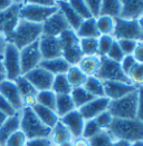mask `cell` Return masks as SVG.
<instances>
[{
	"label": "cell",
	"mask_w": 143,
	"mask_h": 146,
	"mask_svg": "<svg viewBox=\"0 0 143 146\" xmlns=\"http://www.w3.org/2000/svg\"><path fill=\"white\" fill-rule=\"evenodd\" d=\"M2 62H3L6 79L15 82L17 78L23 76L21 66H20V50L16 48L10 42L7 44L2 57Z\"/></svg>",
	"instance_id": "8"
},
{
	"label": "cell",
	"mask_w": 143,
	"mask_h": 146,
	"mask_svg": "<svg viewBox=\"0 0 143 146\" xmlns=\"http://www.w3.org/2000/svg\"><path fill=\"white\" fill-rule=\"evenodd\" d=\"M59 122L63 123L67 127V129L71 132L72 136H73V139L82 136L85 119L83 118V116L81 115V113L78 111V110H73L71 113H68L67 115L60 117Z\"/></svg>",
	"instance_id": "17"
},
{
	"label": "cell",
	"mask_w": 143,
	"mask_h": 146,
	"mask_svg": "<svg viewBox=\"0 0 143 146\" xmlns=\"http://www.w3.org/2000/svg\"><path fill=\"white\" fill-rule=\"evenodd\" d=\"M0 146H1V145H0Z\"/></svg>",
	"instance_id": "60"
},
{
	"label": "cell",
	"mask_w": 143,
	"mask_h": 146,
	"mask_svg": "<svg viewBox=\"0 0 143 146\" xmlns=\"http://www.w3.org/2000/svg\"><path fill=\"white\" fill-rule=\"evenodd\" d=\"M66 77H67L68 83L71 84L72 88L83 87L87 79V76L77 66H71V68L66 73Z\"/></svg>",
	"instance_id": "29"
},
{
	"label": "cell",
	"mask_w": 143,
	"mask_h": 146,
	"mask_svg": "<svg viewBox=\"0 0 143 146\" xmlns=\"http://www.w3.org/2000/svg\"><path fill=\"white\" fill-rule=\"evenodd\" d=\"M80 46L84 56H98V38H82L80 39Z\"/></svg>",
	"instance_id": "34"
},
{
	"label": "cell",
	"mask_w": 143,
	"mask_h": 146,
	"mask_svg": "<svg viewBox=\"0 0 143 146\" xmlns=\"http://www.w3.org/2000/svg\"><path fill=\"white\" fill-rule=\"evenodd\" d=\"M23 76H25L28 79V82L35 87L37 92L51 89L54 78H55V76L53 74H50L41 67H37Z\"/></svg>",
	"instance_id": "11"
},
{
	"label": "cell",
	"mask_w": 143,
	"mask_h": 146,
	"mask_svg": "<svg viewBox=\"0 0 143 146\" xmlns=\"http://www.w3.org/2000/svg\"><path fill=\"white\" fill-rule=\"evenodd\" d=\"M56 11H58V6L44 7V6L37 5L34 0L24 1V5L20 9V19L29 23H34V24L43 25Z\"/></svg>",
	"instance_id": "5"
},
{
	"label": "cell",
	"mask_w": 143,
	"mask_h": 146,
	"mask_svg": "<svg viewBox=\"0 0 143 146\" xmlns=\"http://www.w3.org/2000/svg\"><path fill=\"white\" fill-rule=\"evenodd\" d=\"M110 102L111 100L107 97L94 98L93 100H91L90 103L84 105L83 107H81L78 110V111L81 113V115L83 116V118L85 121L94 119L100 114H102L103 111L108 110Z\"/></svg>",
	"instance_id": "15"
},
{
	"label": "cell",
	"mask_w": 143,
	"mask_h": 146,
	"mask_svg": "<svg viewBox=\"0 0 143 146\" xmlns=\"http://www.w3.org/2000/svg\"><path fill=\"white\" fill-rule=\"evenodd\" d=\"M102 83L104 88V95L110 100H115L124 97L138 89L131 84L121 83V82H102Z\"/></svg>",
	"instance_id": "16"
},
{
	"label": "cell",
	"mask_w": 143,
	"mask_h": 146,
	"mask_svg": "<svg viewBox=\"0 0 143 146\" xmlns=\"http://www.w3.org/2000/svg\"><path fill=\"white\" fill-rule=\"evenodd\" d=\"M107 131L113 138L118 141H124L130 144L143 141V123L140 122L138 118H113Z\"/></svg>",
	"instance_id": "1"
},
{
	"label": "cell",
	"mask_w": 143,
	"mask_h": 146,
	"mask_svg": "<svg viewBox=\"0 0 143 146\" xmlns=\"http://www.w3.org/2000/svg\"><path fill=\"white\" fill-rule=\"evenodd\" d=\"M43 36V25L34 24L20 19L17 27L7 38V41L12 44L16 48L21 50L23 48L34 44Z\"/></svg>",
	"instance_id": "2"
},
{
	"label": "cell",
	"mask_w": 143,
	"mask_h": 146,
	"mask_svg": "<svg viewBox=\"0 0 143 146\" xmlns=\"http://www.w3.org/2000/svg\"><path fill=\"white\" fill-rule=\"evenodd\" d=\"M0 111L5 113L7 116H12L17 113L15 108L9 104V102L5 97H2L1 95H0Z\"/></svg>",
	"instance_id": "46"
},
{
	"label": "cell",
	"mask_w": 143,
	"mask_h": 146,
	"mask_svg": "<svg viewBox=\"0 0 143 146\" xmlns=\"http://www.w3.org/2000/svg\"><path fill=\"white\" fill-rule=\"evenodd\" d=\"M34 113L37 115V117L41 121L43 124H45L47 127L53 128L57 123L59 122V117L56 114V111L50 108H47L45 106H41L39 104H36L35 106L31 107Z\"/></svg>",
	"instance_id": "22"
},
{
	"label": "cell",
	"mask_w": 143,
	"mask_h": 146,
	"mask_svg": "<svg viewBox=\"0 0 143 146\" xmlns=\"http://www.w3.org/2000/svg\"><path fill=\"white\" fill-rule=\"evenodd\" d=\"M96 27L101 36H113L115 28V19L106 16H100L96 19Z\"/></svg>",
	"instance_id": "30"
},
{
	"label": "cell",
	"mask_w": 143,
	"mask_h": 146,
	"mask_svg": "<svg viewBox=\"0 0 143 146\" xmlns=\"http://www.w3.org/2000/svg\"><path fill=\"white\" fill-rule=\"evenodd\" d=\"M102 129L100 128V126L97 125V123L95 122V119H88L85 121L84 123V128H83V134L82 137L90 139L92 137H94L96 134H98Z\"/></svg>",
	"instance_id": "39"
},
{
	"label": "cell",
	"mask_w": 143,
	"mask_h": 146,
	"mask_svg": "<svg viewBox=\"0 0 143 146\" xmlns=\"http://www.w3.org/2000/svg\"><path fill=\"white\" fill-rule=\"evenodd\" d=\"M136 118L143 123V87L138 88V110Z\"/></svg>",
	"instance_id": "47"
},
{
	"label": "cell",
	"mask_w": 143,
	"mask_h": 146,
	"mask_svg": "<svg viewBox=\"0 0 143 146\" xmlns=\"http://www.w3.org/2000/svg\"><path fill=\"white\" fill-rule=\"evenodd\" d=\"M12 3H13L12 0H0V11H3L6 9H8Z\"/></svg>",
	"instance_id": "53"
},
{
	"label": "cell",
	"mask_w": 143,
	"mask_h": 146,
	"mask_svg": "<svg viewBox=\"0 0 143 146\" xmlns=\"http://www.w3.org/2000/svg\"><path fill=\"white\" fill-rule=\"evenodd\" d=\"M49 139H50L53 146H58L66 142L73 141V136H72L71 132L67 129V127L63 123L58 122L51 128Z\"/></svg>",
	"instance_id": "23"
},
{
	"label": "cell",
	"mask_w": 143,
	"mask_h": 146,
	"mask_svg": "<svg viewBox=\"0 0 143 146\" xmlns=\"http://www.w3.org/2000/svg\"><path fill=\"white\" fill-rule=\"evenodd\" d=\"M107 58H110L111 60L115 61V62H121L122 59L124 58V54L122 51V49L120 48V45L118 42V40H114L112 47L110 48L108 52L106 55Z\"/></svg>",
	"instance_id": "40"
},
{
	"label": "cell",
	"mask_w": 143,
	"mask_h": 146,
	"mask_svg": "<svg viewBox=\"0 0 143 146\" xmlns=\"http://www.w3.org/2000/svg\"><path fill=\"white\" fill-rule=\"evenodd\" d=\"M122 9V0H102L101 16L111 17L113 19L120 18Z\"/></svg>",
	"instance_id": "27"
},
{
	"label": "cell",
	"mask_w": 143,
	"mask_h": 146,
	"mask_svg": "<svg viewBox=\"0 0 143 146\" xmlns=\"http://www.w3.org/2000/svg\"><path fill=\"white\" fill-rule=\"evenodd\" d=\"M58 146H73V141H69V142H66L64 144H60Z\"/></svg>",
	"instance_id": "57"
},
{
	"label": "cell",
	"mask_w": 143,
	"mask_h": 146,
	"mask_svg": "<svg viewBox=\"0 0 143 146\" xmlns=\"http://www.w3.org/2000/svg\"><path fill=\"white\" fill-rule=\"evenodd\" d=\"M120 45V48L122 49L124 56H128V55H133V51L136 47L138 42L136 41H133V40H128V39H121L118 40Z\"/></svg>",
	"instance_id": "43"
},
{
	"label": "cell",
	"mask_w": 143,
	"mask_h": 146,
	"mask_svg": "<svg viewBox=\"0 0 143 146\" xmlns=\"http://www.w3.org/2000/svg\"><path fill=\"white\" fill-rule=\"evenodd\" d=\"M129 80L131 83V85L134 87L139 88V87H143V64L136 62L131 72L128 75Z\"/></svg>",
	"instance_id": "36"
},
{
	"label": "cell",
	"mask_w": 143,
	"mask_h": 146,
	"mask_svg": "<svg viewBox=\"0 0 143 146\" xmlns=\"http://www.w3.org/2000/svg\"><path fill=\"white\" fill-rule=\"evenodd\" d=\"M114 37L113 36H100L98 37V49H97V55L100 57L106 56L110 48L112 47L114 42Z\"/></svg>",
	"instance_id": "38"
},
{
	"label": "cell",
	"mask_w": 143,
	"mask_h": 146,
	"mask_svg": "<svg viewBox=\"0 0 143 146\" xmlns=\"http://www.w3.org/2000/svg\"><path fill=\"white\" fill-rule=\"evenodd\" d=\"M136 64V61L134 59L133 55H128V56H124V58L122 59V61L120 62L121 65V68L123 70V73L125 74L126 76L129 75V73L131 72V69L133 68V66Z\"/></svg>",
	"instance_id": "45"
},
{
	"label": "cell",
	"mask_w": 143,
	"mask_h": 146,
	"mask_svg": "<svg viewBox=\"0 0 143 146\" xmlns=\"http://www.w3.org/2000/svg\"><path fill=\"white\" fill-rule=\"evenodd\" d=\"M75 33L80 39H82V38H98L101 36L97 30V27H96L95 18H90V19L83 20L82 25Z\"/></svg>",
	"instance_id": "25"
},
{
	"label": "cell",
	"mask_w": 143,
	"mask_h": 146,
	"mask_svg": "<svg viewBox=\"0 0 143 146\" xmlns=\"http://www.w3.org/2000/svg\"><path fill=\"white\" fill-rule=\"evenodd\" d=\"M0 74H5V68H3V62L2 59L0 58Z\"/></svg>",
	"instance_id": "55"
},
{
	"label": "cell",
	"mask_w": 143,
	"mask_h": 146,
	"mask_svg": "<svg viewBox=\"0 0 143 146\" xmlns=\"http://www.w3.org/2000/svg\"><path fill=\"white\" fill-rule=\"evenodd\" d=\"M41 61H43V57L40 54L38 41H36L20 50V66H21L23 75L39 67Z\"/></svg>",
	"instance_id": "10"
},
{
	"label": "cell",
	"mask_w": 143,
	"mask_h": 146,
	"mask_svg": "<svg viewBox=\"0 0 143 146\" xmlns=\"http://www.w3.org/2000/svg\"><path fill=\"white\" fill-rule=\"evenodd\" d=\"M71 97L74 102V105L76 107V110H80L81 107H83L84 105H86L87 103H90L91 100L94 99V96H92L84 87H77V88H73L71 93Z\"/></svg>",
	"instance_id": "28"
},
{
	"label": "cell",
	"mask_w": 143,
	"mask_h": 146,
	"mask_svg": "<svg viewBox=\"0 0 143 146\" xmlns=\"http://www.w3.org/2000/svg\"><path fill=\"white\" fill-rule=\"evenodd\" d=\"M83 87L92 96H94L95 98L105 97V95H104V88H103V83L98 78H96L95 76L94 77H87L86 83L84 84Z\"/></svg>",
	"instance_id": "32"
},
{
	"label": "cell",
	"mask_w": 143,
	"mask_h": 146,
	"mask_svg": "<svg viewBox=\"0 0 143 146\" xmlns=\"http://www.w3.org/2000/svg\"><path fill=\"white\" fill-rule=\"evenodd\" d=\"M26 142H27L26 136L19 129V131H17L16 133H13L8 138V141H7V143H6L5 146H25L26 145Z\"/></svg>",
	"instance_id": "41"
},
{
	"label": "cell",
	"mask_w": 143,
	"mask_h": 146,
	"mask_svg": "<svg viewBox=\"0 0 143 146\" xmlns=\"http://www.w3.org/2000/svg\"><path fill=\"white\" fill-rule=\"evenodd\" d=\"M25 146H53L51 142L49 139V137L47 138H36V139H29L26 142Z\"/></svg>",
	"instance_id": "48"
},
{
	"label": "cell",
	"mask_w": 143,
	"mask_h": 146,
	"mask_svg": "<svg viewBox=\"0 0 143 146\" xmlns=\"http://www.w3.org/2000/svg\"><path fill=\"white\" fill-rule=\"evenodd\" d=\"M6 79V75L5 74H0V84Z\"/></svg>",
	"instance_id": "59"
},
{
	"label": "cell",
	"mask_w": 143,
	"mask_h": 146,
	"mask_svg": "<svg viewBox=\"0 0 143 146\" xmlns=\"http://www.w3.org/2000/svg\"><path fill=\"white\" fill-rule=\"evenodd\" d=\"M9 116H7L5 113H2V111H0V126L3 124V123L7 121V118H8Z\"/></svg>",
	"instance_id": "54"
},
{
	"label": "cell",
	"mask_w": 143,
	"mask_h": 146,
	"mask_svg": "<svg viewBox=\"0 0 143 146\" xmlns=\"http://www.w3.org/2000/svg\"><path fill=\"white\" fill-rule=\"evenodd\" d=\"M133 57L136 62L143 64V42H138L136 47L133 51Z\"/></svg>",
	"instance_id": "49"
},
{
	"label": "cell",
	"mask_w": 143,
	"mask_h": 146,
	"mask_svg": "<svg viewBox=\"0 0 143 146\" xmlns=\"http://www.w3.org/2000/svg\"><path fill=\"white\" fill-rule=\"evenodd\" d=\"M39 67L46 69L47 72L53 74L54 76H57V75H66L68 69L71 68V65L63 57H59V58L43 60L40 62Z\"/></svg>",
	"instance_id": "21"
},
{
	"label": "cell",
	"mask_w": 143,
	"mask_h": 146,
	"mask_svg": "<svg viewBox=\"0 0 143 146\" xmlns=\"http://www.w3.org/2000/svg\"><path fill=\"white\" fill-rule=\"evenodd\" d=\"M101 66L100 56H84L80 60L77 67L83 72L87 77H94Z\"/></svg>",
	"instance_id": "24"
},
{
	"label": "cell",
	"mask_w": 143,
	"mask_h": 146,
	"mask_svg": "<svg viewBox=\"0 0 143 146\" xmlns=\"http://www.w3.org/2000/svg\"><path fill=\"white\" fill-rule=\"evenodd\" d=\"M95 77L101 82H121L131 84L129 77L123 73L120 62L111 60L106 56L101 57V66Z\"/></svg>",
	"instance_id": "6"
},
{
	"label": "cell",
	"mask_w": 143,
	"mask_h": 146,
	"mask_svg": "<svg viewBox=\"0 0 143 146\" xmlns=\"http://www.w3.org/2000/svg\"><path fill=\"white\" fill-rule=\"evenodd\" d=\"M69 5H71L72 8L76 11V13H77L83 20L92 18V16H91V13H90V10H88V8H87L86 1H84V0H72V1H69Z\"/></svg>",
	"instance_id": "37"
},
{
	"label": "cell",
	"mask_w": 143,
	"mask_h": 146,
	"mask_svg": "<svg viewBox=\"0 0 143 146\" xmlns=\"http://www.w3.org/2000/svg\"><path fill=\"white\" fill-rule=\"evenodd\" d=\"M73 146H91L90 145V142L88 139L84 138V137H77V138H74L73 139Z\"/></svg>",
	"instance_id": "51"
},
{
	"label": "cell",
	"mask_w": 143,
	"mask_h": 146,
	"mask_svg": "<svg viewBox=\"0 0 143 146\" xmlns=\"http://www.w3.org/2000/svg\"><path fill=\"white\" fill-rule=\"evenodd\" d=\"M56 2H57V6H58V9L64 15V17L67 20L71 29L76 31L83 23V19L72 8V6L69 5V1H56Z\"/></svg>",
	"instance_id": "20"
},
{
	"label": "cell",
	"mask_w": 143,
	"mask_h": 146,
	"mask_svg": "<svg viewBox=\"0 0 143 146\" xmlns=\"http://www.w3.org/2000/svg\"><path fill=\"white\" fill-rule=\"evenodd\" d=\"M0 95L9 102V104L15 108L16 111H20L24 108L23 97L15 84V82L5 79L0 84Z\"/></svg>",
	"instance_id": "14"
},
{
	"label": "cell",
	"mask_w": 143,
	"mask_h": 146,
	"mask_svg": "<svg viewBox=\"0 0 143 146\" xmlns=\"http://www.w3.org/2000/svg\"><path fill=\"white\" fill-rule=\"evenodd\" d=\"M108 111L113 118L120 119H134L136 118L138 110V89L115 100H111Z\"/></svg>",
	"instance_id": "4"
},
{
	"label": "cell",
	"mask_w": 143,
	"mask_h": 146,
	"mask_svg": "<svg viewBox=\"0 0 143 146\" xmlns=\"http://www.w3.org/2000/svg\"><path fill=\"white\" fill-rule=\"evenodd\" d=\"M38 42H39V49H40L43 60L61 57L63 50H61L58 37H50L43 35L39 38Z\"/></svg>",
	"instance_id": "13"
},
{
	"label": "cell",
	"mask_w": 143,
	"mask_h": 146,
	"mask_svg": "<svg viewBox=\"0 0 143 146\" xmlns=\"http://www.w3.org/2000/svg\"><path fill=\"white\" fill-rule=\"evenodd\" d=\"M130 146H143V141H140V142H135V143H132Z\"/></svg>",
	"instance_id": "56"
},
{
	"label": "cell",
	"mask_w": 143,
	"mask_h": 146,
	"mask_svg": "<svg viewBox=\"0 0 143 146\" xmlns=\"http://www.w3.org/2000/svg\"><path fill=\"white\" fill-rule=\"evenodd\" d=\"M138 23H139V25H140V27H141V29H142V31H143V16L138 20Z\"/></svg>",
	"instance_id": "58"
},
{
	"label": "cell",
	"mask_w": 143,
	"mask_h": 146,
	"mask_svg": "<svg viewBox=\"0 0 143 146\" xmlns=\"http://www.w3.org/2000/svg\"><path fill=\"white\" fill-rule=\"evenodd\" d=\"M7 44H8L7 38L0 33V58L1 59L3 57V54H5V50H6V47H7Z\"/></svg>",
	"instance_id": "50"
},
{
	"label": "cell",
	"mask_w": 143,
	"mask_h": 146,
	"mask_svg": "<svg viewBox=\"0 0 143 146\" xmlns=\"http://www.w3.org/2000/svg\"><path fill=\"white\" fill-rule=\"evenodd\" d=\"M130 145H131V144L128 143V142L118 141V139H115V138H113V139L107 144V146H130Z\"/></svg>",
	"instance_id": "52"
},
{
	"label": "cell",
	"mask_w": 143,
	"mask_h": 146,
	"mask_svg": "<svg viewBox=\"0 0 143 146\" xmlns=\"http://www.w3.org/2000/svg\"><path fill=\"white\" fill-rule=\"evenodd\" d=\"M15 84L17 86V88H18V90H19L23 98L27 97V96H36L37 93H38L35 87L28 82V79L25 76H20L19 78H17L15 80Z\"/></svg>",
	"instance_id": "35"
},
{
	"label": "cell",
	"mask_w": 143,
	"mask_h": 146,
	"mask_svg": "<svg viewBox=\"0 0 143 146\" xmlns=\"http://www.w3.org/2000/svg\"><path fill=\"white\" fill-rule=\"evenodd\" d=\"M36 102L37 104L45 106L47 108H50L53 110H56V94L51 89L38 92L36 96Z\"/></svg>",
	"instance_id": "33"
},
{
	"label": "cell",
	"mask_w": 143,
	"mask_h": 146,
	"mask_svg": "<svg viewBox=\"0 0 143 146\" xmlns=\"http://www.w3.org/2000/svg\"><path fill=\"white\" fill-rule=\"evenodd\" d=\"M113 37L115 40L128 39L136 42H143V31L138 20H124L116 18Z\"/></svg>",
	"instance_id": "7"
},
{
	"label": "cell",
	"mask_w": 143,
	"mask_h": 146,
	"mask_svg": "<svg viewBox=\"0 0 143 146\" xmlns=\"http://www.w3.org/2000/svg\"><path fill=\"white\" fill-rule=\"evenodd\" d=\"M20 131L25 134L27 141H29L36 138H47L50 135L51 128L41 123L33 108L25 107L20 110Z\"/></svg>",
	"instance_id": "3"
},
{
	"label": "cell",
	"mask_w": 143,
	"mask_h": 146,
	"mask_svg": "<svg viewBox=\"0 0 143 146\" xmlns=\"http://www.w3.org/2000/svg\"><path fill=\"white\" fill-rule=\"evenodd\" d=\"M75 110H76V107H75L74 102L71 97V94L69 95H56V110L55 111L59 118Z\"/></svg>",
	"instance_id": "26"
},
{
	"label": "cell",
	"mask_w": 143,
	"mask_h": 146,
	"mask_svg": "<svg viewBox=\"0 0 143 146\" xmlns=\"http://www.w3.org/2000/svg\"><path fill=\"white\" fill-rule=\"evenodd\" d=\"M72 86L67 80L66 75H57L54 78L51 90L56 95H69L72 93Z\"/></svg>",
	"instance_id": "31"
},
{
	"label": "cell",
	"mask_w": 143,
	"mask_h": 146,
	"mask_svg": "<svg viewBox=\"0 0 143 146\" xmlns=\"http://www.w3.org/2000/svg\"><path fill=\"white\" fill-rule=\"evenodd\" d=\"M71 29L67 20L59 9L53 16H50L47 20L43 24V35L50 37H58L64 31Z\"/></svg>",
	"instance_id": "12"
},
{
	"label": "cell",
	"mask_w": 143,
	"mask_h": 146,
	"mask_svg": "<svg viewBox=\"0 0 143 146\" xmlns=\"http://www.w3.org/2000/svg\"><path fill=\"white\" fill-rule=\"evenodd\" d=\"M94 119H95V122L97 123V125L100 126V128L102 131H107V128L110 127L111 123L113 121V116L110 114L108 110H105L102 114H100Z\"/></svg>",
	"instance_id": "42"
},
{
	"label": "cell",
	"mask_w": 143,
	"mask_h": 146,
	"mask_svg": "<svg viewBox=\"0 0 143 146\" xmlns=\"http://www.w3.org/2000/svg\"><path fill=\"white\" fill-rule=\"evenodd\" d=\"M23 5L24 1H13L8 9L0 11V33L6 38L11 35L20 21V9Z\"/></svg>",
	"instance_id": "9"
},
{
	"label": "cell",
	"mask_w": 143,
	"mask_h": 146,
	"mask_svg": "<svg viewBox=\"0 0 143 146\" xmlns=\"http://www.w3.org/2000/svg\"><path fill=\"white\" fill-rule=\"evenodd\" d=\"M87 8L92 18L97 19L101 16V7H102V0H88L86 1Z\"/></svg>",
	"instance_id": "44"
},
{
	"label": "cell",
	"mask_w": 143,
	"mask_h": 146,
	"mask_svg": "<svg viewBox=\"0 0 143 146\" xmlns=\"http://www.w3.org/2000/svg\"><path fill=\"white\" fill-rule=\"evenodd\" d=\"M143 16V0H122L120 18L124 20H139Z\"/></svg>",
	"instance_id": "18"
},
{
	"label": "cell",
	"mask_w": 143,
	"mask_h": 146,
	"mask_svg": "<svg viewBox=\"0 0 143 146\" xmlns=\"http://www.w3.org/2000/svg\"><path fill=\"white\" fill-rule=\"evenodd\" d=\"M20 129V111L9 116L7 121L0 126V145L5 146L8 138Z\"/></svg>",
	"instance_id": "19"
}]
</instances>
